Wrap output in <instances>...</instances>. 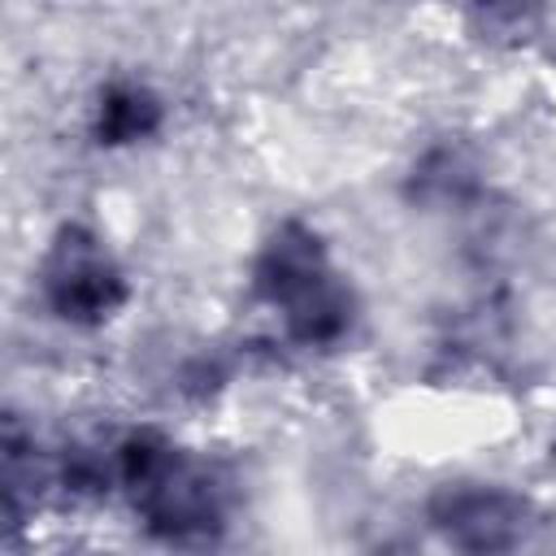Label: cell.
<instances>
[{
	"instance_id": "cell-4",
	"label": "cell",
	"mask_w": 556,
	"mask_h": 556,
	"mask_svg": "<svg viewBox=\"0 0 556 556\" xmlns=\"http://www.w3.org/2000/svg\"><path fill=\"white\" fill-rule=\"evenodd\" d=\"M478 4H486V9H508V4H521V0H478Z\"/></svg>"
},
{
	"instance_id": "cell-2",
	"label": "cell",
	"mask_w": 556,
	"mask_h": 556,
	"mask_svg": "<svg viewBox=\"0 0 556 556\" xmlns=\"http://www.w3.org/2000/svg\"><path fill=\"white\" fill-rule=\"evenodd\" d=\"M434 526L460 547H508L521 534V504L504 491H452L434 504Z\"/></svg>"
},
{
	"instance_id": "cell-3",
	"label": "cell",
	"mask_w": 556,
	"mask_h": 556,
	"mask_svg": "<svg viewBox=\"0 0 556 556\" xmlns=\"http://www.w3.org/2000/svg\"><path fill=\"white\" fill-rule=\"evenodd\" d=\"M161 126V100L148 87L122 83L109 87L96 104V139L117 148V143H139Z\"/></svg>"
},
{
	"instance_id": "cell-1",
	"label": "cell",
	"mask_w": 556,
	"mask_h": 556,
	"mask_svg": "<svg viewBox=\"0 0 556 556\" xmlns=\"http://www.w3.org/2000/svg\"><path fill=\"white\" fill-rule=\"evenodd\" d=\"M43 295L48 308L70 321V326H96L104 317H113V308L122 304L126 287L117 265L109 261V252L83 235V230H65L61 243L48 256L43 269Z\"/></svg>"
}]
</instances>
